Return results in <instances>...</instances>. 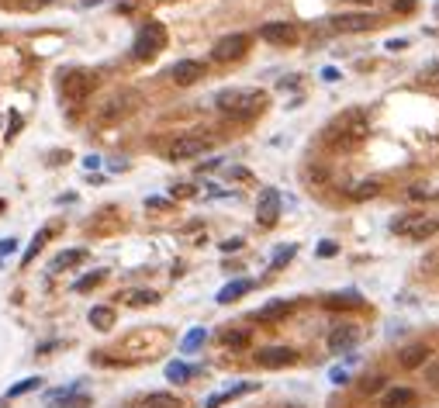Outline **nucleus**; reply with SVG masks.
I'll list each match as a JSON object with an SVG mask.
<instances>
[{
  "label": "nucleus",
  "mask_w": 439,
  "mask_h": 408,
  "mask_svg": "<svg viewBox=\"0 0 439 408\" xmlns=\"http://www.w3.org/2000/svg\"><path fill=\"white\" fill-rule=\"evenodd\" d=\"M191 374H194V367H187V364H180V360H173V364L166 367V377H170V381H177V384H184Z\"/></svg>",
  "instance_id": "29"
},
{
  "label": "nucleus",
  "mask_w": 439,
  "mask_h": 408,
  "mask_svg": "<svg viewBox=\"0 0 439 408\" xmlns=\"http://www.w3.org/2000/svg\"><path fill=\"white\" fill-rule=\"evenodd\" d=\"M277 215H280V194L274 187H267L260 194V204H256V218H260V225H274Z\"/></svg>",
  "instance_id": "13"
},
{
  "label": "nucleus",
  "mask_w": 439,
  "mask_h": 408,
  "mask_svg": "<svg viewBox=\"0 0 439 408\" xmlns=\"http://www.w3.org/2000/svg\"><path fill=\"white\" fill-rule=\"evenodd\" d=\"M83 166H87V170H97V166H101V156H87Z\"/></svg>",
  "instance_id": "39"
},
{
  "label": "nucleus",
  "mask_w": 439,
  "mask_h": 408,
  "mask_svg": "<svg viewBox=\"0 0 439 408\" xmlns=\"http://www.w3.org/2000/svg\"><path fill=\"white\" fill-rule=\"evenodd\" d=\"M14 249H18V239H0V260H4V256H11Z\"/></svg>",
  "instance_id": "35"
},
{
  "label": "nucleus",
  "mask_w": 439,
  "mask_h": 408,
  "mask_svg": "<svg viewBox=\"0 0 439 408\" xmlns=\"http://www.w3.org/2000/svg\"><path fill=\"white\" fill-rule=\"evenodd\" d=\"M222 249H225V253H236V249H242V239H225Z\"/></svg>",
  "instance_id": "37"
},
{
  "label": "nucleus",
  "mask_w": 439,
  "mask_h": 408,
  "mask_svg": "<svg viewBox=\"0 0 439 408\" xmlns=\"http://www.w3.org/2000/svg\"><path fill=\"white\" fill-rule=\"evenodd\" d=\"M135 104H139V94H132V90H121L115 97H108L104 108L97 111V125H118L121 118H128L135 111Z\"/></svg>",
  "instance_id": "4"
},
{
  "label": "nucleus",
  "mask_w": 439,
  "mask_h": 408,
  "mask_svg": "<svg viewBox=\"0 0 439 408\" xmlns=\"http://www.w3.org/2000/svg\"><path fill=\"white\" fill-rule=\"evenodd\" d=\"M263 101H267V94L253 90V87H229V90L215 94V108L229 118H253L263 108Z\"/></svg>",
  "instance_id": "2"
},
{
  "label": "nucleus",
  "mask_w": 439,
  "mask_h": 408,
  "mask_svg": "<svg viewBox=\"0 0 439 408\" xmlns=\"http://www.w3.org/2000/svg\"><path fill=\"white\" fill-rule=\"evenodd\" d=\"M429 381H433V388H439V367L429 370Z\"/></svg>",
  "instance_id": "44"
},
{
  "label": "nucleus",
  "mask_w": 439,
  "mask_h": 408,
  "mask_svg": "<svg viewBox=\"0 0 439 408\" xmlns=\"http://www.w3.org/2000/svg\"><path fill=\"white\" fill-rule=\"evenodd\" d=\"M336 253V243H322L319 246V256H332Z\"/></svg>",
  "instance_id": "38"
},
{
  "label": "nucleus",
  "mask_w": 439,
  "mask_h": 408,
  "mask_svg": "<svg viewBox=\"0 0 439 408\" xmlns=\"http://www.w3.org/2000/svg\"><path fill=\"white\" fill-rule=\"evenodd\" d=\"M367 132H370L367 111L363 108H350V111H343L339 118H332L325 125V142L336 146V149H353V146H360L367 139Z\"/></svg>",
  "instance_id": "1"
},
{
  "label": "nucleus",
  "mask_w": 439,
  "mask_h": 408,
  "mask_svg": "<svg viewBox=\"0 0 439 408\" xmlns=\"http://www.w3.org/2000/svg\"><path fill=\"white\" fill-rule=\"evenodd\" d=\"M291 312H294V301H274V305L256 312V322H277V319L291 315Z\"/></svg>",
  "instance_id": "18"
},
{
  "label": "nucleus",
  "mask_w": 439,
  "mask_h": 408,
  "mask_svg": "<svg viewBox=\"0 0 439 408\" xmlns=\"http://www.w3.org/2000/svg\"><path fill=\"white\" fill-rule=\"evenodd\" d=\"M439 232V222L436 218H426V215H419V222L408 229V236L415 239V243H422V239H429V236H436Z\"/></svg>",
  "instance_id": "21"
},
{
  "label": "nucleus",
  "mask_w": 439,
  "mask_h": 408,
  "mask_svg": "<svg viewBox=\"0 0 439 408\" xmlns=\"http://www.w3.org/2000/svg\"><path fill=\"white\" fill-rule=\"evenodd\" d=\"M429 353H433V350H429V346H426V343H412V346H405V350H401V367L405 370H415V367H422V364H426V360H429Z\"/></svg>",
  "instance_id": "15"
},
{
  "label": "nucleus",
  "mask_w": 439,
  "mask_h": 408,
  "mask_svg": "<svg viewBox=\"0 0 439 408\" xmlns=\"http://www.w3.org/2000/svg\"><path fill=\"white\" fill-rule=\"evenodd\" d=\"M83 260H87V249H63V253H56V256L49 260V270L59 274V270H70V267H77Z\"/></svg>",
  "instance_id": "17"
},
{
  "label": "nucleus",
  "mask_w": 439,
  "mask_h": 408,
  "mask_svg": "<svg viewBox=\"0 0 439 408\" xmlns=\"http://www.w3.org/2000/svg\"><path fill=\"white\" fill-rule=\"evenodd\" d=\"M204 339H208V332H204V329H191V332L184 336L180 350H184V353H194V350H198V346L204 343Z\"/></svg>",
  "instance_id": "28"
},
{
  "label": "nucleus",
  "mask_w": 439,
  "mask_h": 408,
  "mask_svg": "<svg viewBox=\"0 0 439 408\" xmlns=\"http://www.w3.org/2000/svg\"><path fill=\"white\" fill-rule=\"evenodd\" d=\"M260 39L270 42V45H294L298 42V28L291 21H270L260 28Z\"/></svg>",
  "instance_id": "11"
},
{
  "label": "nucleus",
  "mask_w": 439,
  "mask_h": 408,
  "mask_svg": "<svg viewBox=\"0 0 439 408\" xmlns=\"http://www.w3.org/2000/svg\"><path fill=\"white\" fill-rule=\"evenodd\" d=\"M146 408H180V398H173L166 391H156V395L146 398Z\"/></svg>",
  "instance_id": "26"
},
{
  "label": "nucleus",
  "mask_w": 439,
  "mask_h": 408,
  "mask_svg": "<svg viewBox=\"0 0 439 408\" xmlns=\"http://www.w3.org/2000/svg\"><path fill=\"white\" fill-rule=\"evenodd\" d=\"M94 87H97L94 73H70V77H63V97L70 104H83L94 94Z\"/></svg>",
  "instance_id": "8"
},
{
  "label": "nucleus",
  "mask_w": 439,
  "mask_h": 408,
  "mask_svg": "<svg viewBox=\"0 0 439 408\" xmlns=\"http://www.w3.org/2000/svg\"><path fill=\"white\" fill-rule=\"evenodd\" d=\"M298 360V353L291 350V346H267V350H260L256 353V364L267 370H280V367H291Z\"/></svg>",
  "instance_id": "10"
},
{
  "label": "nucleus",
  "mask_w": 439,
  "mask_h": 408,
  "mask_svg": "<svg viewBox=\"0 0 439 408\" xmlns=\"http://www.w3.org/2000/svg\"><path fill=\"white\" fill-rule=\"evenodd\" d=\"M204 77V63L198 59H180L173 70H170V80L177 83V87H191V83H198Z\"/></svg>",
  "instance_id": "12"
},
{
  "label": "nucleus",
  "mask_w": 439,
  "mask_h": 408,
  "mask_svg": "<svg viewBox=\"0 0 439 408\" xmlns=\"http://www.w3.org/2000/svg\"><path fill=\"white\" fill-rule=\"evenodd\" d=\"M4 208H7V204H4V201H0V211H4Z\"/></svg>",
  "instance_id": "46"
},
{
  "label": "nucleus",
  "mask_w": 439,
  "mask_h": 408,
  "mask_svg": "<svg viewBox=\"0 0 439 408\" xmlns=\"http://www.w3.org/2000/svg\"><path fill=\"white\" fill-rule=\"evenodd\" d=\"M249 291H253V281H249V277H239V281H229V284L222 287L215 301H218V305H232V301H239L242 294H249Z\"/></svg>",
  "instance_id": "16"
},
{
  "label": "nucleus",
  "mask_w": 439,
  "mask_h": 408,
  "mask_svg": "<svg viewBox=\"0 0 439 408\" xmlns=\"http://www.w3.org/2000/svg\"><path fill=\"white\" fill-rule=\"evenodd\" d=\"M163 45H166V28H163L160 21H146V25L139 28L135 42H132V56H135V59H153Z\"/></svg>",
  "instance_id": "3"
},
{
  "label": "nucleus",
  "mask_w": 439,
  "mask_h": 408,
  "mask_svg": "<svg viewBox=\"0 0 439 408\" xmlns=\"http://www.w3.org/2000/svg\"><path fill=\"white\" fill-rule=\"evenodd\" d=\"M384 408H408L415 405V391L412 388H391L388 395H384V402H381Z\"/></svg>",
  "instance_id": "19"
},
{
  "label": "nucleus",
  "mask_w": 439,
  "mask_h": 408,
  "mask_svg": "<svg viewBox=\"0 0 439 408\" xmlns=\"http://www.w3.org/2000/svg\"><path fill=\"white\" fill-rule=\"evenodd\" d=\"M294 253H298V249H294V246H287V249H280L277 256H274V263H270V267H274V270H280V267H284V263H287V260H291V256H294Z\"/></svg>",
  "instance_id": "33"
},
{
  "label": "nucleus",
  "mask_w": 439,
  "mask_h": 408,
  "mask_svg": "<svg viewBox=\"0 0 439 408\" xmlns=\"http://www.w3.org/2000/svg\"><path fill=\"white\" fill-rule=\"evenodd\" d=\"M90 405V395H83L80 384H70V388H56L45 395V408H87Z\"/></svg>",
  "instance_id": "9"
},
{
  "label": "nucleus",
  "mask_w": 439,
  "mask_h": 408,
  "mask_svg": "<svg viewBox=\"0 0 439 408\" xmlns=\"http://www.w3.org/2000/svg\"><path fill=\"white\" fill-rule=\"evenodd\" d=\"M225 346L229 350H246L249 346V332H225Z\"/></svg>",
  "instance_id": "32"
},
{
  "label": "nucleus",
  "mask_w": 439,
  "mask_h": 408,
  "mask_svg": "<svg viewBox=\"0 0 439 408\" xmlns=\"http://www.w3.org/2000/svg\"><path fill=\"white\" fill-rule=\"evenodd\" d=\"M104 277H108V270H94V274H87V277H80L73 291H77V294H87V291H94V287L101 284Z\"/></svg>",
  "instance_id": "27"
},
{
  "label": "nucleus",
  "mask_w": 439,
  "mask_h": 408,
  "mask_svg": "<svg viewBox=\"0 0 439 408\" xmlns=\"http://www.w3.org/2000/svg\"><path fill=\"white\" fill-rule=\"evenodd\" d=\"M395 11H398V14H408V11H415V0H395Z\"/></svg>",
  "instance_id": "36"
},
{
  "label": "nucleus",
  "mask_w": 439,
  "mask_h": 408,
  "mask_svg": "<svg viewBox=\"0 0 439 408\" xmlns=\"http://www.w3.org/2000/svg\"><path fill=\"white\" fill-rule=\"evenodd\" d=\"M357 346V329L353 326H339L329 332V350L332 353H350Z\"/></svg>",
  "instance_id": "14"
},
{
  "label": "nucleus",
  "mask_w": 439,
  "mask_h": 408,
  "mask_svg": "<svg viewBox=\"0 0 439 408\" xmlns=\"http://www.w3.org/2000/svg\"><path fill=\"white\" fill-rule=\"evenodd\" d=\"M405 45H408L405 39H391V42H388V49H391V52H398V49H405Z\"/></svg>",
  "instance_id": "40"
},
{
  "label": "nucleus",
  "mask_w": 439,
  "mask_h": 408,
  "mask_svg": "<svg viewBox=\"0 0 439 408\" xmlns=\"http://www.w3.org/2000/svg\"><path fill=\"white\" fill-rule=\"evenodd\" d=\"M39 384H42V377H28V381H18V384L7 391V395H11V398H18V395H28V391H35Z\"/></svg>",
  "instance_id": "31"
},
{
  "label": "nucleus",
  "mask_w": 439,
  "mask_h": 408,
  "mask_svg": "<svg viewBox=\"0 0 439 408\" xmlns=\"http://www.w3.org/2000/svg\"><path fill=\"white\" fill-rule=\"evenodd\" d=\"M350 4H370V0H350Z\"/></svg>",
  "instance_id": "45"
},
{
  "label": "nucleus",
  "mask_w": 439,
  "mask_h": 408,
  "mask_svg": "<svg viewBox=\"0 0 439 408\" xmlns=\"http://www.w3.org/2000/svg\"><path fill=\"white\" fill-rule=\"evenodd\" d=\"M384 388V377H370V381H363V391L367 395H374V391H381Z\"/></svg>",
  "instance_id": "34"
},
{
  "label": "nucleus",
  "mask_w": 439,
  "mask_h": 408,
  "mask_svg": "<svg viewBox=\"0 0 439 408\" xmlns=\"http://www.w3.org/2000/svg\"><path fill=\"white\" fill-rule=\"evenodd\" d=\"M381 21H377V14H370V11H357V14H336L332 18V28L339 32V35H357V32H370V28H377Z\"/></svg>",
  "instance_id": "6"
},
{
  "label": "nucleus",
  "mask_w": 439,
  "mask_h": 408,
  "mask_svg": "<svg viewBox=\"0 0 439 408\" xmlns=\"http://www.w3.org/2000/svg\"><path fill=\"white\" fill-rule=\"evenodd\" d=\"M45 239H49V229H39V232H35V239L28 243V249L21 253V267H28V263H32V260L39 256V253H42V246H45Z\"/></svg>",
  "instance_id": "24"
},
{
  "label": "nucleus",
  "mask_w": 439,
  "mask_h": 408,
  "mask_svg": "<svg viewBox=\"0 0 439 408\" xmlns=\"http://www.w3.org/2000/svg\"><path fill=\"white\" fill-rule=\"evenodd\" d=\"M156 301H160L156 291H132V294H128V305H135V308H142V305H156Z\"/></svg>",
  "instance_id": "30"
},
{
  "label": "nucleus",
  "mask_w": 439,
  "mask_h": 408,
  "mask_svg": "<svg viewBox=\"0 0 439 408\" xmlns=\"http://www.w3.org/2000/svg\"><path fill=\"white\" fill-rule=\"evenodd\" d=\"M381 194V184L377 180H360V184H353L350 187V198L353 201H363V198H377Z\"/></svg>",
  "instance_id": "23"
},
{
  "label": "nucleus",
  "mask_w": 439,
  "mask_h": 408,
  "mask_svg": "<svg viewBox=\"0 0 439 408\" xmlns=\"http://www.w3.org/2000/svg\"><path fill=\"white\" fill-rule=\"evenodd\" d=\"M87 322H90L94 329H101V332H108V329L115 326V308H104V305H97V308H90Z\"/></svg>",
  "instance_id": "22"
},
{
  "label": "nucleus",
  "mask_w": 439,
  "mask_h": 408,
  "mask_svg": "<svg viewBox=\"0 0 439 408\" xmlns=\"http://www.w3.org/2000/svg\"><path fill=\"white\" fill-rule=\"evenodd\" d=\"M363 301H360L357 294H332V298H325V308H360Z\"/></svg>",
  "instance_id": "25"
},
{
  "label": "nucleus",
  "mask_w": 439,
  "mask_h": 408,
  "mask_svg": "<svg viewBox=\"0 0 439 408\" xmlns=\"http://www.w3.org/2000/svg\"><path fill=\"white\" fill-rule=\"evenodd\" d=\"M332 381H336V384H346V370H332Z\"/></svg>",
  "instance_id": "42"
},
{
  "label": "nucleus",
  "mask_w": 439,
  "mask_h": 408,
  "mask_svg": "<svg viewBox=\"0 0 439 408\" xmlns=\"http://www.w3.org/2000/svg\"><path fill=\"white\" fill-rule=\"evenodd\" d=\"M146 204H149V208H166V204H170V201H166V198H149V201H146Z\"/></svg>",
  "instance_id": "41"
},
{
  "label": "nucleus",
  "mask_w": 439,
  "mask_h": 408,
  "mask_svg": "<svg viewBox=\"0 0 439 408\" xmlns=\"http://www.w3.org/2000/svg\"><path fill=\"white\" fill-rule=\"evenodd\" d=\"M436 77H439V63H436Z\"/></svg>",
  "instance_id": "47"
},
{
  "label": "nucleus",
  "mask_w": 439,
  "mask_h": 408,
  "mask_svg": "<svg viewBox=\"0 0 439 408\" xmlns=\"http://www.w3.org/2000/svg\"><path fill=\"white\" fill-rule=\"evenodd\" d=\"M246 49H249V35L236 32V35H225V39L215 42V49H211V59H215V63H236V59H242V56H246Z\"/></svg>",
  "instance_id": "7"
},
{
  "label": "nucleus",
  "mask_w": 439,
  "mask_h": 408,
  "mask_svg": "<svg viewBox=\"0 0 439 408\" xmlns=\"http://www.w3.org/2000/svg\"><path fill=\"white\" fill-rule=\"evenodd\" d=\"M211 139L208 135H180V139H173L170 142V149H166V156L170 160H198V156H204V153H211Z\"/></svg>",
  "instance_id": "5"
},
{
  "label": "nucleus",
  "mask_w": 439,
  "mask_h": 408,
  "mask_svg": "<svg viewBox=\"0 0 439 408\" xmlns=\"http://www.w3.org/2000/svg\"><path fill=\"white\" fill-rule=\"evenodd\" d=\"M249 391H256V384H236V388H229L222 395H211L204 402V408H218V405H225V402H232V398H239V395H249Z\"/></svg>",
  "instance_id": "20"
},
{
  "label": "nucleus",
  "mask_w": 439,
  "mask_h": 408,
  "mask_svg": "<svg viewBox=\"0 0 439 408\" xmlns=\"http://www.w3.org/2000/svg\"><path fill=\"white\" fill-rule=\"evenodd\" d=\"M18 128H21V118H18V115H11V132H7V135H14Z\"/></svg>",
  "instance_id": "43"
}]
</instances>
